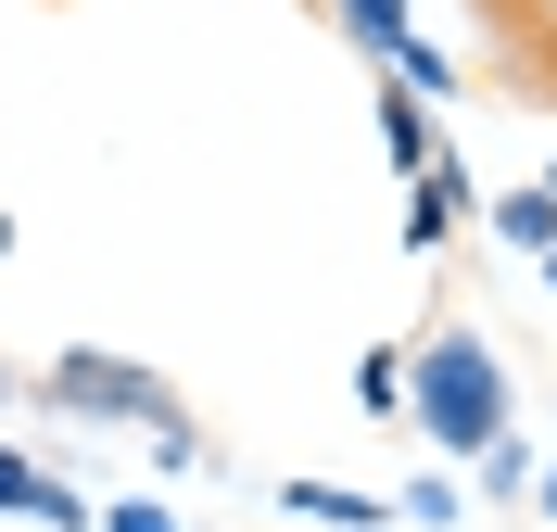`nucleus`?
I'll use <instances>...</instances> for the list:
<instances>
[{
    "label": "nucleus",
    "mask_w": 557,
    "mask_h": 532,
    "mask_svg": "<svg viewBox=\"0 0 557 532\" xmlns=\"http://www.w3.org/2000/svg\"><path fill=\"white\" fill-rule=\"evenodd\" d=\"M406 406L431 419V444H456V457H482V444H507V368H494L469 330H431L406 368Z\"/></svg>",
    "instance_id": "1"
},
{
    "label": "nucleus",
    "mask_w": 557,
    "mask_h": 532,
    "mask_svg": "<svg viewBox=\"0 0 557 532\" xmlns=\"http://www.w3.org/2000/svg\"><path fill=\"white\" fill-rule=\"evenodd\" d=\"M51 406L64 419H127V431H152L165 444V469H190V419H177V393L139 368V355H102V343H76V355H51Z\"/></svg>",
    "instance_id": "2"
},
{
    "label": "nucleus",
    "mask_w": 557,
    "mask_h": 532,
    "mask_svg": "<svg viewBox=\"0 0 557 532\" xmlns=\"http://www.w3.org/2000/svg\"><path fill=\"white\" fill-rule=\"evenodd\" d=\"M0 507H13V520H51V532H89V495L51 482L38 457H13V444H0Z\"/></svg>",
    "instance_id": "3"
},
{
    "label": "nucleus",
    "mask_w": 557,
    "mask_h": 532,
    "mask_svg": "<svg viewBox=\"0 0 557 532\" xmlns=\"http://www.w3.org/2000/svg\"><path fill=\"white\" fill-rule=\"evenodd\" d=\"M381 140H393V165H406V177L444 165V127H431V102H418L406 76H381Z\"/></svg>",
    "instance_id": "4"
},
{
    "label": "nucleus",
    "mask_w": 557,
    "mask_h": 532,
    "mask_svg": "<svg viewBox=\"0 0 557 532\" xmlns=\"http://www.w3.org/2000/svg\"><path fill=\"white\" fill-rule=\"evenodd\" d=\"M456 215H469V165H456V152H444V165H431V177H406V242L431 253V242H444V228H456Z\"/></svg>",
    "instance_id": "5"
},
{
    "label": "nucleus",
    "mask_w": 557,
    "mask_h": 532,
    "mask_svg": "<svg viewBox=\"0 0 557 532\" xmlns=\"http://www.w3.org/2000/svg\"><path fill=\"white\" fill-rule=\"evenodd\" d=\"M343 38H355V51H368V64H406V51H418L406 0H343Z\"/></svg>",
    "instance_id": "6"
},
{
    "label": "nucleus",
    "mask_w": 557,
    "mask_h": 532,
    "mask_svg": "<svg viewBox=\"0 0 557 532\" xmlns=\"http://www.w3.org/2000/svg\"><path fill=\"white\" fill-rule=\"evenodd\" d=\"M494 242H520V253H557V203H545V190H494Z\"/></svg>",
    "instance_id": "7"
},
{
    "label": "nucleus",
    "mask_w": 557,
    "mask_h": 532,
    "mask_svg": "<svg viewBox=\"0 0 557 532\" xmlns=\"http://www.w3.org/2000/svg\"><path fill=\"white\" fill-rule=\"evenodd\" d=\"M292 520H330V532H368L381 507L368 495H343V482H292Z\"/></svg>",
    "instance_id": "8"
},
{
    "label": "nucleus",
    "mask_w": 557,
    "mask_h": 532,
    "mask_svg": "<svg viewBox=\"0 0 557 532\" xmlns=\"http://www.w3.org/2000/svg\"><path fill=\"white\" fill-rule=\"evenodd\" d=\"M355 406L393 419V406H406V355H368V368H355Z\"/></svg>",
    "instance_id": "9"
},
{
    "label": "nucleus",
    "mask_w": 557,
    "mask_h": 532,
    "mask_svg": "<svg viewBox=\"0 0 557 532\" xmlns=\"http://www.w3.org/2000/svg\"><path fill=\"white\" fill-rule=\"evenodd\" d=\"M89 532H177V520H165V507H139V495H127V507H89Z\"/></svg>",
    "instance_id": "10"
},
{
    "label": "nucleus",
    "mask_w": 557,
    "mask_h": 532,
    "mask_svg": "<svg viewBox=\"0 0 557 532\" xmlns=\"http://www.w3.org/2000/svg\"><path fill=\"white\" fill-rule=\"evenodd\" d=\"M0 253H13V215H0Z\"/></svg>",
    "instance_id": "11"
},
{
    "label": "nucleus",
    "mask_w": 557,
    "mask_h": 532,
    "mask_svg": "<svg viewBox=\"0 0 557 532\" xmlns=\"http://www.w3.org/2000/svg\"><path fill=\"white\" fill-rule=\"evenodd\" d=\"M545 203H557V177H545Z\"/></svg>",
    "instance_id": "12"
},
{
    "label": "nucleus",
    "mask_w": 557,
    "mask_h": 532,
    "mask_svg": "<svg viewBox=\"0 0 557 532\" xmlns=\"http://www.w3.org/2000/svg\"><path fill=\"white\" fill-rule=\"evenodd\" d=\"M545 280H557V253H545Z\"/></svg>",
    "instance_id": "13"
}]
</instances>
